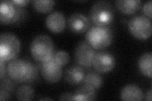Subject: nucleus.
<instances>
[{
  "label": "nucleus",
  "instance_id": "obj_1",
  "mask_svg": "<svg viewBox=\"0 0 152 101\" xmlns=\"http://www.w3.org/2000/svg\"><path fill=\"white\" fill-rule=\"evenodd\" d=\"M7 71L9 77L16 83L31 84L38 76L36 66L23 59L15 58L9 61Z\"/></svg>",
  "mask_w": 152,
  "mask_h": 101
},
{
  "label": "nucleus",
  "instance_id": "obj_2",
  "mask_svg": "<svg viewBox=\"0 0 152 101\" xmlns=\"http://www.w3.org/2000/svg\"><path fill=\"white\" fill-rule=\"evenodd\" d=\"M113 37V31L110 27L95 25L88 31L86 39L93 49L99 50L110 46Z\"/></svg>",
  "mask_w": 152,
  "mask_h": 101
},
{
  "label": "nucleus",
  "instance_id": "obj_3",
  "mask_svg": "<svg viewBox=\"0 0 152 101\" xmlns=\"http://www.w3.org/2000/svg\"><path fill=\"white\" fill-rule=\"evenodd\" d=\"M31 52L33 58L38 62L49 60L54 54L53 42L47 35L37 36L31 43Z\"/></svg>",
  "mask_w": 152,
  "mask_h": 101
},
{
  "label": "nucleus",
  "instance_id": "obj_4",
  "mask_svg": "<svg viewBox=\"0 0 152 101\" xmlns=\"http://www.w3.org/2000/svg\"><path fill=\"white\" fill-rule=\"evenodd\" d=\"M90 20L97 26H107L114 18V8L107 1H100L94 3L89 12Z\"/></svg>",
  "mask_w": 152,
  "mask_h": 101
},
{
  "label": "nucleus",
  "instance_id": "obj_5",
  "mask_svg": "<svg viewBox=\"0 0 152 101\" xmlns=\"http://www.w3.org/2000/svg\"><path fill=\"white\" fill-rule=\"evenodd\" d=\"M20 51V42L12 33L4 32L0 36V61L9 62L16 58Z\"/></svg>",
  "mask_w": 152,
  "mask_h": 101
},
{
  "label": "nucleus",
  "instance_id": "obj_6",
  "mask_svg": "<svg viewBox=\"0 0 152 101\" xmlns=\"http://www.w3.org/2000/svg\"><path fill=\"white\" fill-rule=\"evenodd\" d=\"M27 15L26 11L23 7H20L12 1H1L0 4V22L1 23H18L24 20Z\"/></svg>",
  "mask_w": 152,
  "mask_h": 101
},
{
  "label": "nucleus",
  "instance_id": "obj_7",
  "mask_svg": "<svg viewBox=\"0 0 152 101\" xmlns=\"http://www.w3.org/2000/svg\"><path fill=\"white\" fill-rule=\"evenodd\" d=\"M128 28L133 36L140 40L148 39L151 35V20L143 15L132 17L128 23Z\"/></svg>",
  "mask_w": 152,
  "mask_h": 101
},
{
  "label": "nucleus",
  "instance_id": "obj_8",
  "mask_svg": "<svg viewBox=\"0 0 152 101\" xmlns=\"http://www.w3.org/2000/svg\"><path fill=\"white\" fill-rule=\"evenodd\" d=\"M96 52L87 41L79 42L74 51V59L77 63L85 68H89L93 65V61Z\"/></svg>",
  "mask_w": 152,
  "mask_h": 101
},
{
  "label": "nucleus",
  "instance_id": "obj_9",
  "mask_svg": "<svg viewBox=\"0 0 152 101\" xmlns=\"http://www.w3.org/2000/svg\"><path fill=\"white\" fill-rule=\"evenodd\" d=\"M41 72L42 77L48 83H57L62 76V66L57 63L53 56L51 59L41 62Z\"/></svg>",
  "mask_w": 152,
  "mask_h": 101
},
{
  "label": "nucleus",
  "instance_id": "obj_10",
  "mask_svg": "<svg viewBox=\"0 0 152 101\" xmlns=\"http://www.w3.org/2000/svg\"><path fill=\"white\" fill-rule=\"evenodd\" d=\"M92 65L98 73H108L115 66V57L108 52L101 51L96 52L94 55Z\"/></svg>",
  "mask_w": 152,
  "mask_h": 101
},
{
  "label": "nucleus",
  "instance_id": "obj_11",
  "mask_svg": "<svg viewBox=\"0 0 152 101\" xmlns=\"http://www.w3.org/2000/svg\"><path fill=\"white\" fill-rule=\"evenodd\" d=\"M90 25L89 19L84 14L75 13L68 19V26L72 32L81 33L86 31Z\"/></svg>",
  "mask_w": 152,
  "mask_h": 101
},
{
  "label": "nucleus",
  "instance_id": "obj_12",
  "mask_svg": "<svg viewBox=\"0 0 152 101\" xmlns=\"http://www.w3.org/2000/svg\"><path fill=\"white\" fill-rule=\"evenodd\" d=\"M46 25L53 33H60L65 28L66 20L64 14L60 12L51 13L46 19Z\"/></svg>",
  "mask_w": 152,
  "mask_h": 101
},
{
  "label": "nucleus",
  "instance_id": "obj_13",
  "mask_svg": "<svg viewBox=\"0 0 152 101\" xmlns=\"http://www.w3.org/2000/svg\"><path fill=\"white\" fill-rule=\"evenodd\" d=\"M85 73L81 66L73 65L66 70L65 73V80L72 85H75L83 81Z\"/></svg>",
  "mask_w": 152,
  "mask_h": 101
},
{
  "label": "nucleus",
  "instance_id": "obj_14",
  "mask_svg": "<svg viewBox=\"0 0 152 101\" xmlns=\"http://www.w3.org/2000/svg\"><path fill=\"white\" fill-rule=\"evenodd\" d=\"M144 98L141 89L134 84L126 85L121 92V99L127 101H140Z\"/></svg>",
  "mask_w": 152,
  "mask_h": 101
},
{
  "label": "nucleus",
  "instance_id": "obj_15",
  "mask_svg": "<svg viewBox=\"0 0 152 101\" xmlns=\"http://www.w3.org/2000/svg\"><path fill=\"white\" fill-rule=\"evenodd\" d=\"M141 1L140 0H118L115 1L118 10L127 15H132L138 10Z\"/></svg>",
  "mask_w": 152,
  "mask_h": 101
},
{
  "label": "nucleus",
  "instance_id": "obj_16",
  "mask_svg": "<svg viewBox=\"0 0 152 101\" xmlns=\"http://www.w3.org/2000/svg\"><path fill=\"white\" fill-rule=\"evenodd\" d=\"M73 96L75 101L95 100L97 97L96 90L84 85L76 90L73 94Z\"/></svg>",
  "mask_w": 152,
  "mask_h": 101
},
{
  "label": "nucleus",
  "instance_id": "obj_17",
  "mask_svg": "<svg viewBox=\"0 0 152 101\" xmlns=\"http://www.w3.org/2000/svg\"><path fill=\"white\" fill-rule=\"evenodd\" d=\"M138 66L141 73L147 77L152 76V54L146 52L141 56L138 61Z\"/></svg>",
  "mask_w": 152,
  "mask_h": 101
},
{
  "label": "nucleus",
  "instance_id": "obj_18",
  "mask_svg": "<svg viewBox=\"0 0 152 101\" xmlns=\"http://www.w3.org/2000/svg\"><path fill=\"white\" fill-rule=\"evenodd\" d=\"M84 85H86L89 87L94 90H97L101 88L103 84V77L96 71H90L85 75L83 80Z\"/></svg>",
  "mask_w": 152,
  "mask_h": 101
},
{
  "label": "nucleus",
  "instance_id": "obj_19",
  "mask_svg": "<svg viewBox=\"0 0 152 101\" xmlns=\"http://www.w3.org/2000/svg\"><path fill=\"white\" fill-rule=\"evenodd\" d=\"M32 6L39 13H48L53 8L55 2L53 0H34L32 1Z\"/></svg>",
  "mask_w": 152,
  "mask_h": 101
},
{
  "label": "nucleus",
  "instance_id": "obj_20",
  "mask_svg": "<svg viewBox=\"0 0 152 101\" xmlns=\"http://www.w3.org/2000/svg\"><path fill=\"white\" fill-rule=\"evenodd\" d=\"M16 96L18 100H31L34 97V90L31 86L21 85L17 90Z\"/></svg>",
  "mask_w": 152,
  "mask_h": 101
},
{
  "label": "nucleus",
  "instance_id": "obj_21",
  "mask_svg": "<svg viewBox=\"0 0 152 101\" xmlns=\"http://www.w3.org/2000/svg\"><path fill=\"white\" fill-rule=\"evenodd\" d=\"M53 57L57 63L62 67L67 64L70 60L69 54L64 51H58L54 52Z\"/></svg>",
  "mask_w": 152,
  "mask_h": 101
},
{
  "label": "nucleus",
  "instance_id": "obj_22",
  "mask_svg": "<svg viewBox=\"0 0 152 101\" xmlns=\"http://www.w3.org/2000/svg\"><path fill=\"white\" fill-rule=\"evenodd\" d=\"M13 81H14L13 80L10 78H4V80L2 81L1 85V89L5 90L8 92H12L14 89V84Z\"/></svg>",
  "mask_w": 152,
  "mask_h": 101
},
{
  "label": "nucleus",
  "instance_id": "obj_23",
  "mask_svg": "<svg viewBox=\"0 0 152 101\" xmlns=\"http://www.w3.org/2000/svg\"><path fill=\"white\" fill-rule=\"evenodd\" d=\"M151 4L152 1H149L144 4L143 7H142V12H143L144 14L146 15L147 18H148L150 20H151L152 18L151 15Z\"/></svg>",
  "mask_w": 152,
  "mask_h": 101
},
{
  "label": "nucleus",
  "instance_id": "obj_24",
  "mask_svg": "<svg viewBox=\"0 0 152 101\" xmlns=\"http://www.w3.org/2000/svg\"><path fill=\"white\" fill-rule=\"evenodd\" d=\"M11 99V95L9 94L8 91L1 89L0 91V100H8Z\"/></svg>",
  "mask_w": 152,
  "mask_h": 101
},
{
  "label": "nucleus",
  "instance_id": "obj_25",
  "mask_svg": "<svg viewBox=\"0 0 152 101\" xmlns=\"http://www.w3.org/2000/svg\"><path fill=\"white\" fill-rule=\"evenodd\" d=\"M59 100H74L73 94L66 92V93H64L63 94H61L60 96Z\"/></svg>",
  "mask_w": 152,
  "mask_h": 101
},
{
  "label": "nucleus",
  "instance_id": "obj_26",
  "mask_svg": "<svg viewBox=\"0 0 152 101\" xmlns=\"http://www.w3.org/2000/svg\"><path fill=\"white\" fill-rule=\"evenodd\" d=\"M5 62L3 61H0V68H1V71H0V78L2 80L6 73V68H5Z\"/></svg>",
  "mask_w": 152,
  "mask_h": 101
},
{
  "label": "nucleus",
  "instance_id": "obj_27",
  "mask_svg": "<svg viewBox=\"0 0 152 101\" xmlns=\"http://www.w3.org/2000/svg\"><path fill=\"white\" fill-rule=\"evenodd\" d=\"M12 2L20 7H24L29 3L28 0H13Z\"/></svg>",
  "mask_w": 152,
  "mask_h": 101
},
{
  "label": "nucleus",
  "instance_id": "obj_28",
  "mask_svg": "<svg viewBox=\"0 0 152 101\" xmlns=\"http://www.w3.org/2000/svg\"><path fill=\"white\" fill-rule=\"evenodd\" d=\"M151 97H152V94H151V89L148 90V92H146V95H145V100L147 101H151Z\"/></svg>",
  "mask_w": 152,
  "mask_h": 101
},
{
  "label": "nucleus",
  "instance_id": "obj_29",
  "mask_svg": "<svg viewBox=\"0 0 152 101\" xmlns=\"http://www.w3.org/2000/svg\"><path fill=\"white\" fill-rule=\"evenodd\" d=\"M39 100H52V99H50V98H44V99H40Z\"/></svg>",
  "mask_w": 152,
  "mask_h": 101
}]
</instances>
